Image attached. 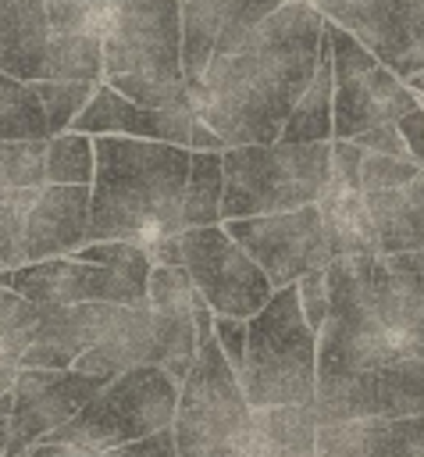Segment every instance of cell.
Segmentation results:
<instances>
[{"mask_svg": "<svg viewBox=\"0 0 424 457\" xmlns=\"http://www.w3.org/2000/svg\"><path fill=\"white\" fill-rule=\"evenodd\" d=\"M324 18L306 0H289L239 46L214 57L185 93L189 111L224 146L278 143L292 107L317 71Z\"/></svg>", "mask_w": 424, "mask_h": 457, "instance_id": "cell-1", "label": "cell"}, {"mask_svg": "<svg viewBox=\"0 0 424 457\" xmlns=\"http://www.w3.org/2000/svg\"><path fill=\"white\" fill-rule=\"evenodd\" d=\"M189 150L146 139H93L89 243H135L143 250L182 232Z\"/></svg>", "mask_w": 424, "mask_h": 457, "instance_id": "cell-2", "label": "cell"}, {"mask_svg": "<svg viewBox=\"0 0 424 457\" xmlns=\"http://www.w3.org/2000/svg\"><path fill=\"white\" fill-rule=\"evenodd\" d=\"M100 54L103 86L125 100L153 111L189 107L178 0H107Z\"/></svg>", "mask_w": 424, "mask_h": 457, "instance_id": "cell-3", "label": "cell"}, {"mask_svg": "<svg viewBox=\"0 0 424 457\" xmlns=\"http://www.w3.org/2000/svg\"><path fill=\"white\" fill-rule=\"evenodd\" d=\"M239 386L249 411L303 407L317 389V336L306 328L296 286L274 289L264 311L246 321Z\"/></svg>", "mask_w": 424, "mask_h": 457, "instance_id": "cell-4", "label": "cell"}, {"mask_svg": "<svg viewBox=\"0 0 424 457\" xmlns=\"http://www.w3.org/2000/svg\"><path fill=\"white\" fill-rule=\"evenodd\" d=\"M221 175V221L314 207L328 189V143L228 146Z\"/></svg>", "mask_w": 424, "mask_h": 457, "instance_id": "cell-5", "label": "cell"}, {"mask_svg": "<svg viewBox=\"0 0 424 457\" xmlns=\"http://www.w3.org/2000/svg\"><path fill=\"white\" fill-rule=\"evenodd\" d=\"M178 407V382H171L160 368H132L110 378L68 425L50 432L43 443L75 446L86 457L107 453L125 443H139L153 432L171 428Z\"/></svg>", "mask_w": 424, "mask_h": 457, "instance_id": "cell-6", "label": "cell"}, {"mask_svg": "<svg viewBox=\"0 0 424 457\" xmlns=\"http://www.w3.org/2000/svg\"><path fill=\"white\" fill-rule=\"evenodd\" d=\"M257 414L249 411L239 375L217 350L214 336L200 339L196 361L178 386V407L171 421L178 457H207L228 450L253 432Z\"/></svg>", "mask_w": 424, "mask_h": 457, "instance_id": "cell-7", "label": "cell"}, {"mask_svg": "<svg viewBox=\"0 0 424 457\" xmlns=\"http://www.w3.org/2000/svg\"><path fill=\"white\" fill-rule=\"evenodd\" d=\"M331 46V139H356L378 125H395L417 96L381 68L346 29L324 21Z\"/></svg>", "mask_w": 424, "mask_h": 457, "instance_id": "cell-8", "label": "cell"}, {"mask_svg": "<svg viewBox=\"0 0 424 457\" xmlns=\"http://www.w3.org/2000/svg\"><path fill=\"white\" fill-rule=\"evenodd\" d=\"M178 253L196 296L207 303L214 318L249 321L257 311H264V303L274 293L267 275L221 225L178 232Z\"/></svg>", "mask_w": 424, "mask_h": 457, "instance_id": "cell-9", "label": "cell"}, {"mask_svg": "<svg viewBox=\"0 0 424 457\" xmlns=\"http://www.w3.org/2000/svg\"><path fill=\"white\" fill-rule=\"evenodd\" d=\"M395 79L424 71V0H306Z\"/></svg>", "mask_w": 424, "mask_h": 457, "instance_id": "cell-10", "label": "cell"}, {"mask_svg": "<svg viewBox=\"0 0 424 457\" xmlns=\"http://www.w3.org/2000/svg\"><path fill=\"white\" fill-rule=\"evenodd\" d=\"M221 228L267 275L271 289L296 286L306 271H324L331 264L328 246H324V232H321L317 204L299 207V211H285V214L221 221Z\"/></svg>", "mask_w": 424, "mask_h": 457, "instance_id": "cell-11", "label": "cell"}, {"mask_svg": "<svg viewBox=\"0 0 424 457\" xmlns=\"http://www.w3.org/2000/svg\"><path fill=\"white\" fill-rule=\"evenodd\" d=\"M424 414V361H403L371 371L317 378L314 421L338 425L360 418H413Z\"/></svg>", "mask_w": 424, "mask_h": 457, "instance_id": "cell-12", "label": "cell"}, {"mask_svg": "<svg viewBox=\"0 0 424 457\" xmlns=\"http://www.w3.org/2000/svg\"><path fill=\"white\" fill-rule=\"evenodd\" d=\"M0 286L36 307H75V303L132 307L146 300V282L75 257H53L0 271Z\"/></svg>", "mask_w": 424, "mask_h": 457, "instance_id": "cell-13", "label": "cell"}, {"mask_svg": "<svg viewBox=\"0 0 424 457\" xmlns=\"http://www.w3.org/2000/svg\"><path fill=\"white\" fill-rule=\"evenodd\" d=\"M107 382L82 371H43L21 368L11 386V443L7 457H21L50 432L68 425Z\"/></svg>", "mask_w": 424, "mask_h": 457, "instance_id": "cell-14", "label": "cell"}, {"mask_svg": "<svg viewBox=\"0 0 424 457\" xmlns=\"http://www.w3.org/2000/svg\"><path fill=\"white\" fill-rule=\"evenodd\" d=\"M285 4L289 0H178L185 93L203 79L214 57L239 46L264 18Z\"/></svg>", "mask_w": 424, "mask_h": 457, "instance_id": "cell-15", "label": "cell"}, {"mask_svg": "<svg viewBox=\"0 0 424 457\" xmlns=\"http://www.w3.org/2000/svg\"><path fill=\"white\" fill-rule=\"evenodd\" d=\"M68 132L100 139V136H121V139H146V143H167L189 150V132H192V111L175 107V111H153L143 104L125 100L110 86H96L82 114L71 121Z\"/></svg>", "mask_w": 424, "mask_h": 457, "instance_id": "cell-16", "label": "cell"}, {"mask_svg": "<svg viewBox=\"0 0 424 457\" xmlns=\"http://www.w3.org/2000/svg\"><path fill=\"white\" fill-rule=\"evenodd\" d=\"M89 186H39L21 228V264L71 257L89 239Z\"/></svg>", "mask_w": 424, "mask_h": 457, "instance_id": "cell-17", "label": "cell"}, {"mask_svg": "<svg viewBox=\"0 0 424 457\" xmlns=\"http://www.w3.org/2000/svg\"><path fill=\"white\" fill-rule=\"evenodd\" d=\"M114 303H75V307H39V328L32 346L21 353V368L68 371L89 346H96L118 321Z\"/></svg>", "mask_w": 424, "mask_h": 457, "instance_id": "cell-18", "label": "cell"}, {"mask_svg": "<svg viewBox=\"0 0 424 457\" xmlns=\"http://www.w3.org/2000/svg\"><path fill=\"white\" fill-rule=\"evenodd\" d=\"M317 457H424V414L317 425Z\"/></svg>", "mask_w": 424, "mask_h": 457, "instance_id": "cell-19", "label": "cell"}, {"mask_svg": "<svg viewBox=\"0 0 424 457\" xmlns=\"http://www.w3.org/2000/svg\"><path fill=\"white\" fill-rule=\"evenodd\" d=\"M143 364L157 368V318L146 307V300L132 303V307H121L114 328L96 346H89L71 364V371L110 382V378H118L132 368H143Z\"/></svg>", "mask_w": 424, "mask_h": 457, "instance_id": "cell-20", "label": "cell"}, {"mask_svg": "<svg viewBox=\"0 0 424 457\" xmlns=\"http://www.w3.org/2000/svg\"><path fill=\"white\" fill-rule=\"evenodd\" d=\"M50 25L43 0H0V71L36 86L46 79Z\"/></svg>", "mask_w": 424, "mask_h": 457, "instance_id": "cell-21", "label": "cell"}, {"mask_svg": "<svg viewBox=\"0 0 424 457\" xmlns=\"http://www.w3.org/2000/svg\"><path fill=\"white\" fill-rule=\"evenodd\" d=\"M363 207L378 236V257L424 253V175L403 189L363 193Z\"/></svg>", "mask_w": 424, "mask_h": 457, "instance_id": "cell-22", "label": "cell"}, {"mask_svg": "<svg viewBox=\"0 0 424 457\" xmlns=\"http://www.w3.org/2000/svg\"><path fill=\"white\" fill-rule=\"evenodd\" d=\"M321 211V232L328 257H378V236L371 225V214L363 207V193L346 189H324L317 200Z\"/></svg>", "mask_w": 424, "mask_h": 457, "instance_id": "cell-23", "label": "cell"}, {"mask_svg": "<svg viewBox=\"0 0 424 457\" xmlns=\"http://www.w3.org/2000/svg\"><path fill=\"white\" fill-rule=\"evenodd\" d=\"M281 143H331V46L321 29V46H317V71L292 107L281 136Z\"/></svg>", "mask_w": 424, "mask_h": 457, "instance_id": "cell-24", "label": "cell"}, {"mask_svg": "<svg viewBox=\"0 0 424 457\" xmlns=\"http://www.w3.org/2000/svg\"><path fill=\"white\" fill-rule=\"evenodd\" d=\"M221 193H224L221 154L189 150V175H185V193H182V232L221 225Z\"/></svg>", "mask_w": 424, "mask_h": 457, "instance_id": "cell-25", "label": "cell"}, {"mask_svg": "<svg viewBox=\"0 0 424 457\" xmlns=\"http://www.w3.org/2000/svg\"><path fill=\"white\" fill-rule=\"evenodd\" d=\"M267 457H317V421L314 403L257 411Z\"/></svg>", "mask_w": 424, "mask_h": 457, "instance_id": "cell-26", "label": "cell"}, {"mask_svg": "<svg viewBox=\"0 0 424 457\" xmlns=\"http://www.w3.org/2000/svg\"><path fill=\"white\" fill-rule=\"evenodd\" d=\"M43 82H103L100 36H50L46 43V79Z\"/></svg>", "mask_w": 424, "mask_h": 457, "instance_id": "cell-27", "label": "cell"}, {"mask_svg": "<svg viewBox=\"0 0 424 457\" xmlns=\"http://www.w3.org/2000/svg\"><path fill=\"white\" fill-rule=\"evenodd\" d=\"M46 139V118L32 86L0 71V143Z\"/></svg>", "mask_w": 424, "mask_h": 457, "instance_id": "cell-28", "label": "cell"}, {"mask_svg": "<svg viewBox=\"0 0 424 457\" xmlns=\"http://www.w3.org/2000/svg\"><path fill=\"white\" fill-rule=\"evenodd\" d=\"M93 182V139L61 132L43 150V186H89Z\"/></svg>", "mask_w": 424, "mask_h": 457, "instance_id": "cell-29", "label": "cell"}, {"mask_svg": "<svg viewBox=\"0 0 424 457\" xmlns=\"http://www.w3.org/2000/svg\"><path fill=\"white\" fill-rule=\"evenodd\" d=\"M39 328V307L0 286V364H18Z\"/></svg>", "mask_w": 424, "mask_h": 457, "instance_id": "cell-30", "label": "cell"}, {"mask_svg": "<svg viewBox=\"0 0 424 457\" xmlns=\"http://www.w3.org/2000/svg\"><path fill=\"white\" fill-rule=\"evenodd\" d=\"M93 89L96 86H89V82H36L32 86V93L43 107V118H46V139L71 129V121L89 104Z\"/></svg>", "mask_w": 424, "mask_h": 457, "instance_id": "cell-31", "label": "cell"}, {"mask_svg": "<svg viewBox=\"0 0 424 457\" xmlns=\"http://www.w3.org/2000/svg\"><path fill=\"white\" fill-rule=\"evenodd\" d=\"M50 36H100L107 0H43Z\"/></svg>", "mask_w": 424, "mask_h": 457, "instance_id": "cell-32", "label": "cell"}, {"mask_svg": "<svg viewBox=\"0 0 424 457\" xmlns=\"http://www.w3.org/2000/svg\"><path fill=\"white\" fill-rule=\"evenodd\" d=\"M43 150H46V139L0 143V189H39Z\"/></svg>", "mask_w": 424, "mask_h": 457, "instance_id": "cell-33", "label": "cell"}, {"mask_svg": "<svg viewBox=\"0 0 424 457\" xmlns=\"http://www.w3.org/2000/svg\"><path fill=\"white\" fill-rule=\"evenodd\" d=\"M36 189H0V271L21 268V228Z\"/></svg>", "mask_w": 424, "mask_h": 457, "instance_id": "cell-34", "label": "cell"}, {"mask_svg": "<svg viewBox=\"0 0 424 457\" xmlns=\"http://www.w3.org/2000/svg\"><path fill=\"white\" fill-rule=\"evenodd\" d=\"M75 261H86V264H100V268H110V271H121L128 278H139L146 282L150 278V253L135 243H121V239H110V243H86L82 250L71 253Z\"/></svg>", "mask_w": 424, "mask_h": 457, "instance_id": "cell-35", "label": "cell"}, {"mask_svg": "<svg viewBox=\"0 0 424 457\" xmlns=\"http://www.w3.org/2000/svg\"><path fill=\"white\" fill-rule=\"evenodd\" d=\"M424 171L410 157H381V154H363L360 161V193H385V189H403L417 182Z\"/></svg>", "mask_w": 424, "mask_h": 457, "instance_id": "cell-36", "label": "cell"}, {"mask_svg": "<svg viewBox=\"0 0 424 457\" xmlns=\"http://www.w3.org/2000/svg\"><path fill=\"white\" fill-rule=\"evenodd\" d=\"M360 161H363V150L356 143L331 139L328 143V189L360 193Z\"/></svg>", "mask_w": 424, "mask_h": 457, "instance_id": "cell-37", "label": "cell"}, {"mask_svg": "<svg viewBox=\"0 0 424 457\" xmlns=\"http://www.w3.org/2000/svg\"><path fill=\"white\" fill-rule=\"evenodd\" d=\"M296 300H299V311H303L306 328L317 336L321 325H324V314H328V286H324V271H306V275L296 282Z\"/></svg>", "mask_w": 424, "mask_h": 457, "instance_id": "cell-38", "label": "cell"}, {"mask_svg": "<svg viewBox=\"0 0 424 457\" xmlns=\"http://www.w3.org/2000/svg\"><path fill=\"white\" fill-rule=\"evenodd\" d=\"M214 343L224 353V361L232 364V371L239 375L242 368V353H246V321L235 318H214Z\"/></svg>", "mask_w": 424, "mask_h": 457, "instance_id": "cell-39", "label": "cell"}, {"mask_svg": "<svg viewBox=\"0 0 424 457\" xmlns=\"http://www.w3.org/2000/svg\"><path fill=\"white\" fill-rule=\"evenodd\" d=\"M96 457H178V450H175L171 428H164V432H153L139 443H125V446H114V450L96 453Z\"/></svg>", "mask_w": 424, "mask_h": 457, "instance_id": "cell-40", "label": "cell"}, {"mask_svg": "<svg viewBox=\"0 0 424 457\" xmlns=\"http://www.w3.org/2000/svg\"><path fill=\"white\" fill-rule=\"evenodd\" d=\"M349 143H356L363 154L410 157V154H406V143H403V136H399L395 125H378V129H371V132H363V136H356V139H349Z\"/></svg>", "mask_w": 424, "mask_h": 457, "instance_id": "cell-41", "label": "cell"}, {"mask_svg": "<svg viewBox=\"0 0 424 457\" xmlns=\"http://www.w3.org/2000/svg\"><path fill=\"white\" fill-rule=\"evenodd\" d=\"M395 129H399V136H403V143H406L410 161L424 171V107H420V104L410 107V111L395 121Z\"/></svg>", "mask_w": 424, "mask_h": 457, "instance_id": "cell-42", "label": "cell"}, {"mask_svg": "<svg viewBox=\"0 0 424 457\" xmlns=\"http://www.w3.org/2000/svg\"><path fill=\"white\" fill-rule=\"evenodd\" d=\"M253 414H257V411H253ZM207 457H267V443H264L260 421H253V432H249L242 443H235V446H228V450H214V453H207Z\"/></svg>", "mask_w": 424, "mask_h": 457, "instance_id": "cell-43", "label": "cell"}, {"mask_svg": "<svg viewBox=\"0 0 424 457\" xmlns=\"http://www.w3.org/2000/svg\"><path fill=\"white\" fill-rule=\"evenodd\" d=\"M7 443H11V393L0 396V457H7Z\"/></svg>", "mask_w": 424, "mask_h": 457, "instance_id": "cell-44", "label": "cell"}, {"mask_svg": "<svg viewBox=\"0 0 424 457\" xmlns=\"http://www.w3.org/2000/svg\"><path fill=\"white\" fill-rule=\"evenodd\" d=\"M395 261H399L413 278H420V282H424V253H399Z\"/></svg>", "mask_w": 424, "mask_h": 457, "instance_id": "cell-45", "label": "cell"}, {"mask_svg": "<svg viewBox=\"0 0 424 457\" xmlns=\"http://www.w3.org/2000/svg\"><path fill=\"white\" fill-rule=\"evenodd\" d=\"M18 364H0V396L4 393H11V386H14V378H18Z\"/></svg>", "mask_w": 424, "mask_h": 457, "instance_id": "cell-46", "label": "cell"}]
</instances>
